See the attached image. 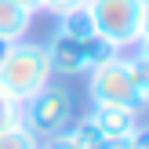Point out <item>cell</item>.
<instances>
[{
  "label": "cell",
  "mask_w": 149,
  "mask_h": 149,
  "mask_svg": "<svg viewBox=\"0 0 149 149\" xmlns=\"http://www.w3.org/2000/svg\"><path fill=\"white\" fill-rule=\"evenodd\" d=\"M91 120L106 138H127L138 127V113L135 109H124V106H95Z\"/></svg>",
  "instance_id": "cell-6"
},
{
  "label": "cell",
  "mask_w": 149,
  "mask_h": 149,
  "mask_svg": "<svg viewBox=\"0 0 149 149\" xmlns=\"http://www.w3.org/2000/svg\"><path fill=\"white\" fill-rule=\"evenodd\" d=\"M113 55H120L113 40H106L102 33L87 36V40H73L65 33H55V40L47 44V58H51V73L58 77H77V73H91L95 65L109 62Z\"/></svg>",
  "instance_id": "cell-3"
},
{
  "label": "cell",
  "mask_w": 149,
  "mask_h": 149,
  "mask_svg": "<svg viewBox=\"0 0 149 149\" xmlns=\"http://www.w3.org/2000/svg\"><path fill=\"white\" fill-rule=\"evenodd\" d=\"M58 33L73 36V40H87V36H95L91 11H87V7H73V11L58 15Z\"/></svg>",
  "instance_id": "cell-8"
},
{
  "label": "cell",
  "mask_w": 149,
  "mask_h": 149,
  "mask_svg": "<svg viewBox=\"0 0 149 149\" xmlns=\"http://www.w3.org/2000/svg\"><path fill=\"white\" fill-rule=\"evenodd\" d=\"M62 135H65V142H69L73 149H98L102 142H106V135H102V131L95 127V120H91V116H84L80 124L65 127Z\"/></svg>",
  "instance_id": "cell-9"
},
{
  "label": "cell",
  "mask_w": 149,
  "mask_h": 149,
  "mask_svg": "<svg viewBox=\"0 0 149 149\" xmlns=\"http://www.w3.org/2000/svg\"><path fill=\"white\" fill-rule=\"evenodd\" d=\"M18 124H22V102H15L11 95L0 91V135L11 131V127H18Z\"/></svg>",
  "instance_id": "cell-11"
},
{
  "label": "cell",
  "mask_w": 149,
  "mask_h": 149,
  "mask_svg": "<svg viewBox=\"0 0 149 149\" xmlns=\"http://www.w3.org/2000/svg\"><path fill=\"white\" fill-rule=\"evenodd\" d=\"M0 149H40V138H36L26 124H18V127H11V131L0 135Z\"/></svg>",
  "instance_id": "cell-10"
},
{
  "label": "cell",
  "mask_w": 149,
  "mask_h": 149,
  "mask_svg": "<svg viewBox=\"0 0 149 149\" xmlns=\"http://www.w3.org/2000/svg\"><path fill=\"white\" fill-rule=\"evenodd\" d=\"M51 58H47V44H33V40H15L7 44V51L0 55V91L11 95L15 102L26 106L36 91L51 84Z\"/></svg>",
  "instance_id": "cell-2"
},
{
  "label": "cell",
  "mask_w": 149,
  "mask_h": 149,
  "mask_svg": "<svg viewBox=\"0 0 149 149\" xmlns=\"http://www.w3.org/2000/svg\"><path fill=\"white\" fill-rule=\"evenodd\" d=\"M131 149H149V127H135V135H131Z\"/></svg>",
  "instance_id": "cell-13"
},
{
  "label": "cell",
  "mask_w": 149,
  "mask_h": 149,
  "mask_svg": "<svg viewBox=\"0 0 149 149\" xmlns=\"http://www.w3.org/2000/svg\"><path fill=\"white\" fill-rule=\"evenodd\" d=\"M142 4L146 0H87L95 33H102L106 40H113L116 47H135L138 29H142Z\"/></svg>",
  "instance_id": "cell-4"
},
{
  "label": "cell",
  "mask_w": 149,
  "mask_h": 149,
  "mask_svg": "<svg viewBox=\"0 0 149 149\" xmlns=\"http://www.w3.org/2000/svg\"><path fill=\"white\" fill-rule=\"evenodd\" d=\"M4 51H7V44H4V40H0V55H4Z\"/></svg>",
  "instance_id": "cell-18"
},
{
  "label": "cell",
  "mask_w": 149,
  "mask_h": 149,
  "mask_svg": "<svg viewBox=\"0 0 149 149\" xmlns=\"http://www.w3.org/2000/svg\"><path fill=\"white\" fill-rule=\"evenodd\" d=\"M29 26H33V15L29 11H22V7L11 4V0H0V40L4 44L26 40Z\"/></svg>",
  "instance_id": "cell-7"
},
{
  "label": "cell",
  "mask_w": 149,
  "mask_h": 149,
  "mask_svg": "<svg viewBox=\"0 0 149 149\" xmlns=\"http://www.w3.org/2000/svg\"><path fill=\"white\" fill-rule=\"evenodd\" d=\"M11 4H18L22 11H29V15H36V11H44V0H11Z\"/></svg>",
  "instance_id": "cell-16"
},
{
  "label": "cell",
  "mask_w": 149,
  "mask_h": 149,
  "mask_svg": "<svg viewBox=\"0 0 149 149\" xmlns=\"http://www.w3.org/2000/svg\"><path fill=\"white\" fill-rule=\"evenodd\" d=\"M87 0H44V11H51L58 18V15H65V11H73V7H84Z\"/></svg>",
  "instance_id": "cell-12"
},
{
  "label": "cell",
  "mask_w": 149,
  "mask_h": 149,
  "mask_svg": "<svg viewBox=\"0 0 149 149\" xmlns=\"http://www.w3.org/2000/svg\"><path fill=\"white\" fill-rule=\"evenodd\" d=\"M135 58H142V62L149 65V44H138V55H135Z\"/></svg>",
  "instance_id": "cell-17"
},
{
  "label": "cell",
  "mask_w": 149,
  "mask_h": 149,
  "mask_svg": "<svg viewBox=\"0 0 149 149\" xmlns=\"http://www.w3.org/2000/svg\"><path fill=\"white\" fill-rule=\"evenodd\" d=\"M91 102L95 106H124L142 113L149 106V65L142 58L113 55L91 69Z\"/></svg>",
  "instance_id": "cell-1"
},
{
  "label": "cell",
  "mask_w": 149,
  "mask_h": 149,
  "mask_svg": "<svg viewBox=\"0 0 149 149\" xmlns=\"http://www.w3.org/2000/svg\"><path fill=\"white\" fill-rule=\"evenodd\" d=\"M98 149H131V135H127V138H106Z\"/></svg>",
  "instance_id": "cell-15"
},
{
  "label": "cell",
  "mask_w": 149,
  "mask_h": 149,
  "mask_svg": "<svg viewBox=\"0 0 149 149\" xmlns=\"http://www.w3.org/2000/svg\"><path fill=\"white\" fill-rule=\"evenodd\" d=\"M138 44H149V0L142 4V29H138Z\"/></svg>",
  "instance_id": "cell-14"
},
{
  "label": "cell",
  "mask_w": 149,
  "mask_h": 149,
  "mask_svg": "<svg viewBox=\"0 0 149 149\" xmlns=\"http://www.w3.org/2000/svg\"><path fill=\"white\" fill-rule=\"evenodd\" d=\"M22 124L33 131L36 138L62 135L73 124V95L58 84H47L44 91H36L33 98L22 106Z\"/></svg>",
  "instance_id": "cell-5"
}]
</instances>
